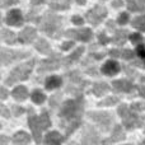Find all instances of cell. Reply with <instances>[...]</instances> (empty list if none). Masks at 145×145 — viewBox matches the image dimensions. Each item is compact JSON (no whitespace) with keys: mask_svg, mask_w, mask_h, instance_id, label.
Listing matches in <instances>:
<instances>
[{"mask_svg":"<svg viewBox=\"0 0 145 145\" xmlns=\"http://www.w3.org/2000/svg\"><path fill=\"white\" fill-rule=\"evenodd\" d=\"M84 105L85 102L83 95H79L74 99L65 101L61 106L59 117H60V127H63L65 131V139L74 133L82 123Z\"/></svg>","mask_w":145,"mask_h":145,"instance_id":"obj_1","label":"cell"},{"mask_svg":"<svg viewBox=\"0 0 145 145\" xmlns=\"http://www.w3.org/2000/svg\"><path fill=\"white\" fill-rule=\"evenodd\" d=\"M61 25H63V18L51 12L46 13L41 18V22H40L41 31L54 38H57L61 36Z\"/></svg>","mask_w":145,"mask_h":145,"instance_id":"obj_2","label":"cell"},{"mask_svg":"<svg viewBox=\"0 0 145 145\" xmlns=\"http://www.w3.org/2000/svg\"><path fill=\"white\" fill-rule=\"evenodd\" d=\"M35 64H36V59H32V60L27 61V63H23V64H20V65H18L17 68L13 69L12 72L8 75L5 83H7L8 85H13L17 82L28 79L29 74L32 72L33 68H35Z\"/></svg>","mask_w":145,"mask_h":145,"instance_id":"obj_3","label":"cell"},{"mask_svg":"<svg viewBox=\"0 0 145 145\" xmlns=\"http://www.w3.org/2000/svg\"><path fill=\"white\" fill-rule=\"evenodd\" d=\"M120 117L122 118V123L127 130H134L136 127H140L143 126L144 120L140 118L135 112H134L131 108L127 107V105H121L117 110Z\"/></svg>","mask_w":145,"mask_h":145,"instance_id":"obj_4","label":"cell"},{"mask_svg":"<svg viewBox=\"0 0 145 145\" xmlns=\"http://www.w3.org/2000/svg\"><path fill=\"white\" fill-rule=\"evenodd\" d=\"M66 78H68L69 83L66 87V92L72 93L76 97L82 95V90L88 85V82H85L82 76H80L79 71H70L66 72Z\"/></svg>","mask_w":145,"mask_h":145,"instance_id":"obj_5","label":"cell"},{"mask_svg":"<svg viewBox=\"0 0 145 145\" xmlns=\"http://www.w3.org/2000/svg\"><path fill=\"white\" fill-rule=\"evenodd\" d=\"M88 117L92 121H94L101 127V130H102L103 133L110 130L111 126H112V122H113L112 115L108 112H89L88 113Z\"/></svg>","mask_w":145,"mask_h":145,"instance_id":"obj_6","label":"cell"},{"mask_svg":"<svg viewBox=\"0 0 145 145\" xmlns=\"http://www.w3.org/2000/svg\"><path fill=\"white\" fill-rule=\"evenodd\" d=\"M28 56H29V52H22V51L1 48V65L7 66L17 60H23V59L28 57Z\"/></svg>","mask_w":145,"mask_h":145,"instance_id":"obj_7","label":"cell"},{"mask_svg":"<svg viewBox=\"0 0 145 145\" xmlns=\"http://www.w3.org/2000/svg\"><path fill=\"white\" fill-rule=\"evenodd\" d=\"M106 17H107V9L103 5H95L93 9H90L85 14L87 20L92 25H98Z\"/></svg>","mask_w":145,"mask_h":145,"instance_id":"obj_8","label":"cell"},{"mask_svg":"<svg viewBox=\"0 0 145 145\" xmlns=\"http://www.w3.org/2000/svg\"><path fill=\"white\" fill-rule=\"evenodd\" d=\"M28 126H29L31 131L33 134V138H35V141L37 144L41 143V125H40V120L38 117L36 116L35 113V110L33 108H29L28 110Z\"/></svg>","mask_w":145,"mask_h":145,"instance_id":"obj_9","label":"cell"},{"mask_svg":"<svg viewBox=\"0 0 145 145\" xmlns=\"http://www.w3.org/2000/svg\"><path fill=\"white\" fill-rule=\"evenodd\" d=\"M61 57L57 54H54L50 59H46V60H42L40 64V68H38V72L40 74H43V72L47 71H52V70H57L61 66Z\"/></svg>","mask_w":145,"mask_h":145,"instance_id":"obj_10","label":"cell"},{"mask_svg":"<svg viewBox=\"0 0 145 145\" xmlns=\"http://www.w3.org/2000/svg\"><path fill=\"white\" fill-rule=\"evenodd\" d=\"M65 37L69 40H78L83 42H89L93 38V32L89 28H82V29H68L65 32Z\"/></svg>","mask_w":145,"mask_h":145,"instance_id":"obj_11","label":"cell"},{"mask_svg":"<svg viewBox=\"0 0 145 145\" xmlns=\"http://www.w3.org/2000/svg\"><path fill=\"white\" fill-rule=\"evenodd\" d=\"M82 145H101L99 144V136L97 131L89 125H85L83 129V136H82Z\"/></svg>","mask_w":145,"mask_h":145,"instance_id":"obj_12","label":"cell"},{"mask_svg":"<svg viewBox=\"0 0 145 145\" xmlns=\"http://www.w3.org/2000/svg\"><path fill=\"white\" fill-rule=\"evenodd\" d=\"M23 22H24V19H23V15L19 9H12L5 15V23L13 25V27H19L23 24Z\"/></svg>","mask_w":145,"mask_h":145,"instance_id":"obj_13","label":"cell"},{"mask_svg":"<svg viewBox=\"0 0 145 145\" xmlns=\"http://www.w3.org/2000/svg\"><path fill=\"white\" fill-rule=\"evenodd\" d=\"M112 88L115 89V92H120V93H133L135 90V85L130 80H126V79L113 80Z\"/></svg>","mask_w":145,"mask_h":145,"instance_id":"obj_14","label":"cell"},{"mask_svg":"<svg viewBox=\"0 0 145 145\" xmlns=\"http://www.w3.org/2000/svg\"><path fill=\"white\" fill-rule=\"evenodd\" d=\"M36 37H37V31L33 27H25L18 36V41L24 45H29L36 40Z\"/></svg>","mask_w":145,"mask_h":145,"instance_id":"obj_15","label":"cell"},{"mask_svg":"<svg viewBox=\"0 0 145 145\" xmlns=\"http://www.w3.org/2000/svg\"><path fill=\"white\" fill-rule=\"evenodd\" d=\"M120 70H121L120 64H118L117 61H115V60L106 61V63L103 64L102 69H101V71H102L105 75H108V76H113V75L118 74Z\"/></svg>","mask_w":145,"mask_h":145,"instance_id":"obj_16","label":"cell"},{"mask_svg":"<svg viewBox=\"0 0 145 145\" xmlns=\"http://www.w3.org/2000/svg\"><path fill=\"white\" fill-rule=\"evenodd\" d=\"M125 139V131H123L122 126L121 125H116L112 130V135L108 140H103L102 145H110L111 143H117V141H121Z\"/></svg>","mask_w":145,"mask_h":145,"instance_id":"obj_17","label":"cell"},{"mask_svg":"<svg viewBox=\"0 0 145 145\" xmlns=\"http://www.w3.org/2000/svg\"><path fill=\"white\" fill-rule=\"evenodd\" d=\"M64 139L57 131H51L45 136V145H61Z\"/></svg>","mask_w":145,"mask_h":145,"instance_id":"obj_18","label":"cell"},{"mask_svg":"<svg viewBox=\"0 0 145 145\" xmlns=\"http://www.w3.org/2000/svg\"><path fill=\"white\" fill-rule=\"evenodd\" d=\"M12 141L14 145H28L31 141V138L27 133H24V131H18V133L14 134Z\"/></svg>","mask_w":145,"mask_h":145,"instance_id":"obj_19","label":"cell"},{"mask_svg":"<svg viewBox=\"0 0 145 145\" xmlns=\"http://www.w3.org/2000/svg\"><path fill=\"white\" fill-rule=\"evenodd\" d=\"M129 37V32L126 29H116L115 31V36L112 38V42L117 46H122L126 42Z\"/></svg>","mask_w":145,"mask_h":145,"instance_id":"obj_20","label":"cell"},{"mask_svg":"<svg viewBox=\"0 0 145 145\" xmlns=\"http://www.w3.org/2000/svg\"><path fill=\"white\" fill-rule=\"evenodd\" d=\"M126 4L131 12H145V0H126Z\"/></svg>","mask_w":145,"mask_h":145,"instance_id":"obj_21","label":"cell"},{"mask_svg":"<svg viewBox=\"0 0 145 145\" xmlns=\"http://www.w3.org/2000/svg\"><path fill=\"white\" fill-rule=\"evenodd\" d=\"M110 90V85L106 84L103 82H98V83H94L93 84V88H92V92L94 93L97 97H101V95H105L106 93Z\"/></svg>","mask_w":145,"mask_h":145,"instance_id":"obj_22","label":"cell"},{"mask_svg":"<svg viewBox=\"0 0 145 145\" xmlns=\"http://www.w3.org/2000/svg\"><path fill=\"white\" fill-rule=\"evenodd\" d=\"M1 38L8 45H14V43L17 42V36H15V33L12 32L10 29H7V28H1Z\"/></svg>","mask_w":145,"mask_h":145,"instance_id":"obj_23","label":"cell"},{"mask_svg":"<svg viewBox=\"0 0 145 145\" xmlns=\"http://www.w3.org/2000/svg\"><path fill=\"white\" fill-rule=\"evenodd\" d=\"M61 83H63V79H61L60 76H57V75H52V76H48L47 79H46L45 85L48 90H51V89H56V88H59L61 85Z\"/></svg>","mask_w":145,"mask_h":145,"instance_id":"obj_24","label":"cell"},{"mask_svg":"<svg viewBox=\"0 0 145 145\" xmlns=\"http://www.w3.org/2000/svg\"><path fill=\"white\" fill-rule=\"evenodd\" d=\"M12 95L17 101H24V99H27V97H28V90H27V88L25 87L19 85V87H17V88L13 89Z\"/></svg>","mask_w":145,"mask_h":145,"instance_id":"obj_25","label":"cell"},{"mask_svg":"<svg viewBox=\"0 0 145 145\" xmlns=\"http://www.w3.org/2000/svg\"><path fill=\"white\" fill-rule=\"evenodd\" d=\"M35 47H36V50H37L38 52L43 54V55H48V54L51 52L50 43H48L46 40H42V38H41V40H38L37 42H36Z\"/></svg>","mask_w":145,"mask_h":145,"instance_id":"obj_26","label":"cell"},{"mask_svg":"<svg viewBox=\"0 0 145 145\" xmlns=\"http://www.w3.org/2000/svg\"><path fill=\"white\" fill-rule=\"evenodd\" d=\"M70 7V0H52L50 3V8L52 10H68Z\"/></svg>","mask_w":145,"mask_h":145,"instance_id":"obj_27","label":"cell"},{"mask_svg":"<svg viewBox=\"0 0 145 145\" xmlns=\"http://www.w3.org/2000/svg\"><path fill=\"white\" fill-rule=\"evenodd\" d=\"M83 52H84V47H78L76 50H74L71 52V55H69L65 59V65H70V64L75 63L76 60H79L80 56L83 55Z\"/></svg>","mask_w":145,"mask_h":145,"instance_id":"obj_28","label":"cell"},{"mask_svg":"<svg viewBox=\"0 0 145 145\" xmlns=\"http://www.w3.org/2000/svg\"><path fill=\"white\" fill-rule=\"evenodd\" d=\"M31 98H32V101L35 103H37V105H42L43 102L46 101V95L43 92H41L40 89H36L32 92V94H31Z\"/></svg>","mask_w":145,"mask_h":145,"instance_id":"obj_29","label":"cell"},{"mask_svg":"<svg viewBox=\"0 0 145 145\" xmlns=\"http://www.w3.org/2000/svg\"><path fill=\"white\" fill-rule=\"evenodd\" d=\"M38 120H40V125H41V129H42V130H47V129L51 126L50 117H48V113L46 112V111H43V112L41 113Z\"/></svg>","mask_w":145,"mask_h":145,"instance_id":"obj_30","label":"cell"},{"mask_svg":"<svg viewBox=\"0 0 145 145\" xmlns=\"http://www.w3.org/2000/svg\"><path fill=\"white\" fill-rule=\"evenodd\" d=\"M131 24H133V27L136 28V29L145 32V17H136V18H134L133 22H131Z\"/></svg>","mask_w":145,"mask_h":145,"instance_id":"obj_31","label":"cell"},{"mask_svg":"<svg viewBox=\"0 0 145 145\" xmlns=\"http://www.w3.org/2000/svg\"><path fill=\"white\" fill-rule=\"evenodd\" d=\"M118 98L117 97H108V98H106L105 101H102V102H99L98 103V106H113V105H116V103H118Z\"/></svg>","mask_w":145,"mask_h":145,"instance_id":"obj_32","label":"cell"},{"mask_svg":"<svg viewBox=\"0 0 145 145\" xmlns=\"http://www.w3.org/2000/svg\"><path fill=\"white\" fill-rule=\"evenodd\" d=\"M134 56H135V54L130 48H125V50L121 51V57L125 59V60H134Z\"/></svg>","mask_w":145,"mask_h":145,"instance_id":"obj_33","label":"cell"},{"mask_svg":"<svg viewBox=\"0 0 145 145\" xmlns=\"http://www.w3.org/2000/svg\"><path fill=\"white\" fill-rule=\"evenodd\" d=\"M130 40H131V42H133L134 45L139 46V45H143L144 38L141 37V36L139 35V33H134V35H131V36H130Z\"/></svg>","mask_w":145,"mask_h":145,"instance_id":"obj_34","label":"cell"},{"mask_svg":"<svg viewBox=\"0 0 145 145\" xmlns=\"http://www.w3.org/2000/svg\"><path fill=\"white\" fill-rule=\"evenodd\" d=\"M129 19H130V18H129V14L126 12H123V13H121L120 15H118V18H117V23L120 25H125L126 23L129 22Z\"/></svg>","mask_w":145,"mask_h":145,"instance_id":"obj_35","label":"cell"},{"mask_svg":"<svg viewBox=\"0 0 145 145\" xmlns=\"http://www.w3.org/2000/svg\"><path fill=\"white\" fill-rule=\"evenodd\" d=\"M98 41H99V43H102V45H107L110 41H112V38L107 37L106 32H99L98 33Z\"/></svg>","mask_w":145,"mask_h":145,"instance_id":"obj_36","label":"cell"},{"mask_svg":"<svg viewBox=\"0 0 145 145\" xmlns=\"http://www.w3.org/2000/svg\"><path fill=\"white\" fill-rule=\"evenodd\" d=\"M131 110L134 112H141V111H145V102H138L131 105Z\"/></svg>","mask_w":145,"mask_h":145,"instance_id":"obj_37","label":"cell"},{"mask_svg":"<svg viewBox=\"0 0 145 145\" xmlns=\"http://www.w3.org/2000/svg\"><path fill=\"white\" fill-rule=\"evenodd\" d=\"M138 90H139V94L145 98V78L144 76L140 79V85L138 87Z\"/></svg>","mask_w":145,"mask_h":145,"instance_id":"obj_38","label":"cell"},{"mask_svg":"<svg viewBox=\"0 0 145 145\" xmlns=\"http://www.w3.org/2000/svg\"><path fill=\"white\" fill-rule=\"evenodd\" d=\"M19 0H1V7L3 8H8V7H12V5L17 4Z\"/></svg>","mask_w":145,"mask_h":145,"instance_id":"obj_39","label":"cell"},{"mask_svg":"<svg viewBox=\"0 0 145 145\" xmlns=\"http://www.w3.org/2000/svg\"><path fill=\"white\" fill-rule=\"evenodd\" d=\"M71 22L74 23V24H76V25H82L83 23H84V19H83L80 15H74V17L71 18Z\"/></svg>","mask_w":145,"mask_h":145,"instance_id":"obj_40","label":"cell"},{"mask_svg":"<svg viewBox=\"0 0 145 145\" xmlns=\"http://www.w3.org/2000/svg\"><path fill=\"white\" fill-rule=\"evenodd\" d=\"M71 47H74V42L72 41H66L61 45V50H70Z\"/></svg>","mask_w":145,"mask_h":145,"instance_id":"obj_41","label":"cell"},{"mask_svg":"<svg viewBox=\"0 0 145 145\" xmlns=\"http://www.w3.org/2000/svg\"><path fill=\"white\" fill-rule=\"evenodd\" d=\"M13 111H14V116H19L24 112V110L22 107H19V106H13Z\"/></svg>","mask_w":145,"mask_h":145,"instance_id":"obj_42","label":"cell"},{"mask_svg":"<svg viewBox=\"0 0 145 145\" xmlns=\"http://www.w3.org/2000/svg\"><path fill=\"white\" fill-rule=\"evenodd\" d=\"M59 98H60V94H55V95H54V97L51 98V101H50V106H52V107H56Z\"/></svg>","mask_w":145,"mask_h":145,"instance_id":"obj_43","label":"cell"},{"mask_svg":"<svg viewBox=\"0 0 145 145\" xmlns=\"http://www.w3.org/2000/svg\"><path fill=\"white\" fill-rule=\"evenodd\" d=\"M1 113H3V116H4L5 118H9L10 117V112L8 111V108L5 107V106H1Z\"/></svg>","mask_w":145,"mask_h":145,"instance_id":"obj_44","label":"cell"},{"mask_svg":"<svg viewBox=\"0 0 145 145\" xmlns=\"http://www.w3.org/2000/svg\"><path fill=\"white\" fill-rule=\"evenodd\" d=\"M7 97H8V92H7V89H5L4 87L0 88V98H1V99L4 101Z\"/></svg>","mask_w":145,"mask_h":145,"instance_id":"obj_45","label":"cell"},{"mask_svg":"<svg viewBox=\"0 0 145 145\" xmlns=\"http://www.w3.org/2000/svg\"><path fill=\"white\" fill-rule=\"evenodd\" d=\"M110 55L113 56V57H120V56H121V51H118V50H111L110 51Z\"/></svg>","mask_w":145,"mask_h":145,"instance_id":"obj_46","label":"cell"},{"mask_svg":"<svg viewBox=\"0 0 145 145\" xmlns=\"http://www.w3.org/2000/svg\"><path fill=\"white\" fill-rule=\"evenodd\" d=\"M90 57H93V59H95V60H101V59H103L105 57V54H92L90 55Z\"/></svg>","mask_w":145,"mask_h":145,"instance_id":"obj_47","label":"cell"},{"mask_svg":"<svg viewBox=\"0 0 145 145\" xmlns=\"http://www.w3.org/2000/svg\"><path fill=\"white\" fill-rule=\"evenodd\" d=\"M122 5H123L122 0H115V1H112V7L113 8H120V7H122Z\"/></svg>","mask_w":145,"mask_h":145,"instance_id":"obj_48","label":"cell"},{"mask_svg":"<svg viewBox=\"0 0 145 145\" xmlns=\"http://www.w3.org/2000/svg\"><path fill=\"white\" fill-rule=\"evenodd\" d=\"M47 1V0H31V4L32 5H41V4H45V3Z\"/></svg>","mask_w":145,"mask_h":145,"instance_id":"obj_49","label":"cell"},{"mask_svg":"<svg viewBox=\"0 0 145 145\" xmlns=\"http://www.w3.org/2000/svg\"><path fill=\"white\" fill-rule=\"evenodd\" d=\"M88 74H93V75H97V71H95V68H89L87 70Z\"/></svg>","mask_w":145,"mask_h":145,"instance_id":"obj_50","label":"cell"},{"mask_svg":"<svg viewBox=\"0 0 145 145\" xmlns=\"http://www.w3.org/2000/svg\"><path fill=\"white\" fill-rule=\"evenodd\" d=\"M107 27H108V28H111V31H112V29L115 31V23L111 22V20H110V22L107 23Z\"/></svg>","mask_w":145,"mask_h":145,"instance_id":"obj_51","label":"cell"},{"mask_svg":"<svg viewBox=\"0 0 145 145\" xmlns=\"http://www.w3.org/2000/svg\"><path fill=\"white\" fill-rule=\"evenodd\" d=\"M76 3H78L79 5H84V4H85V0H76Z\"/></svg>","mask_w":145,"mask_h":145,"instance_id":"obj_52","label":"cell"},{"mask_svg":"<svg viewBox=\"0 0 145 145\" xmlns=\"http://www.w3.org/2000/svg\"><path fill=\"white\" fill-rule=\"evenodd\" d=\"M139 145H145V139H144L143 141H141V143H139Z\"/></svg>","mask_w":145,"mask_h":145,"instance_id":"obj_53","label":"cell"},{"mask_svg":"<svg viewBox=\"0 0 145 145\" xmlns=\"http://www.w3.org/2000/svg\"><path fill=\"white\" fill-rule=\"evenodd\" d=\"M69 145H78L76 143H75V141H72V143H70V144H69Z\"/></svg>","mask_w":145,"mask_h":145,"instance_id":"obj_54","label":"cell"},{"mask_svg":"<svg viewBox=\"0 0 145 145\" xmlns=\"http://www.w3.org/2000/svg\"><path fill=\"white\" fill-rule=\"evenodd\" d=\"M144 66H145V60H144Z\"/></svg>","mask_w":145,"mask_h":145,"instance_id":"obj_55","label":"cell"},{"mask_svg":"<svg viewBox=\"0 0 145 145\" xmlns=\"http://www.w3.org/2000/svg\"><path fill=\"white\" fill-rule=\"evenodd\" d=\"M126 145H130V144H126Z\"/></svg>","mask_w":145,"mask_h":145,"instance_id":"obj_56","label":"cell"},{"mask_svg":"<svg viewBox=\"0 0 145 145\" xmlns=\"http://www.w3.org/2000/svg\"><path fill=\"white\" fill-rule=\"evenodd\" d=\"M144 133H145V129H144Z\"/></svg>","mask_w":145,"mask_h":145,"instance_id":"obj_57","label":"cell"},{"mask_svg":"<svg viewBox=\"0 0 145 145\" xmlns=\"http://www.w3.org/2000/svg\"><path fill=\"white\" fill-rule=\"evenodd\" d=\"M55 1H57V0H55Z\"/></svg>","mask_w":145,"mask_h":145,"instance_id":"obj_58","label":"cell"}]
</instances>
